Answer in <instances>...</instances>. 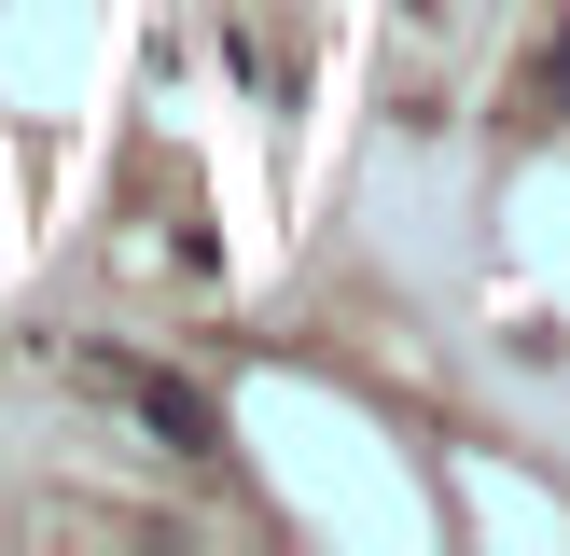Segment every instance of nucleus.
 <instances>
[{
    "label": "nucleus",
    "mask_w": 570,
    "mask_h": 556,
    "mask_svg": "<svg viewBox=\"0 0 570 556\" xmlns=\"http://www.w3.org/2000/svg\"><path fill=\"white\" fill-rule=\"evenodd\" d=\"M83 389H111V404H126L167 459H223V417H209V389H195V376H154V361L98 348V361H83Z\"/></svg>",
    "instance_id": "1"
}]
</instances>
